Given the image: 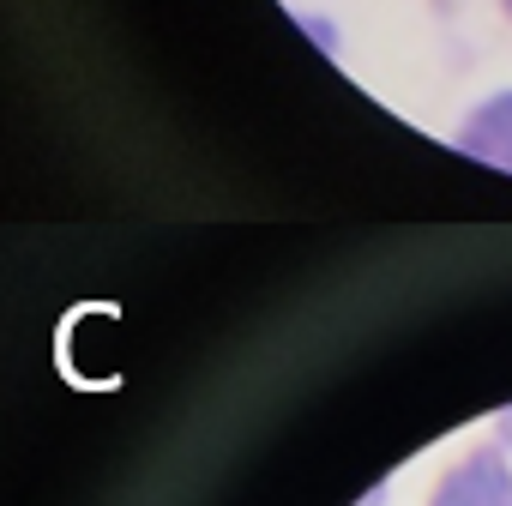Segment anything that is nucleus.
Here are the masks:
<instances>
[{
    "instance_id": "f257e3e1",
    "label": "nucleus",
    "mask_w": 512,
    "mask_h": 506,
    "mask_svg": "<svg viewBox=\"0 0 512 506\" xmlns=\"http://www.w3.org/2000/svg\"><path fill=\"white\" fill-rule=\"evenodd\" d=\"M506 7H512V0H506Z\"/></svg>"
}]
</instances>
